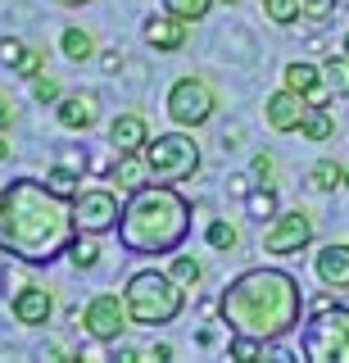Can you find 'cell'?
<instances>
[{
  "mask_svg": "<svg viewBox=\"0 0 349 363\" xmlns=\"http://www.w3.org/2000/svg\"><path fill=\"white\" fill-rule=\"evenodd\" d=\"M9 313H14L18 327H46L55 313V295L41 281H23L14 295H9Z\"/></svg>",
  "mask_w": 349,
  "mask_h": 363,
  "instance_id": "cell-11",
  "label": "cell"
},
{
  "mask_svg": "<svg viewBox=\"0 0 349 363\" xmlns=\"http://www.w3.org/2000/svg\"><path fill=\"white\" fill-rule=\"evenodd\" d=\"M190 41V23L186 18H177V14H150L145 18V45L150 50H164V55H173V50H182V45Z\"/></svg>",
  "mask_w": 349,
  "mask_h": 363,
  "instance_id": "cell-15",
  "label": "cell"
},
{
  "mask_svg": "<svg viewBox=\"0 0 349 363\" xmlns=\"http://www.w3.org/2000/svg\"><path fill=\"white\" fill-rule=\"evenodd\" d=\"M309 245H313V213L309 209H286L263 227V255H273V259H290Z\"/></svg>",
  "mask_w": 349,
  "mask_h": 363,
  "instance_id": "cell-8",
  "label": "cell"
},
{
  "mask_svg": "<svg viewBox=\"0 0 349 363\" xmlns=\"http://www.w3.org/2000/svg\"><path fill=\"white\" fill-rule=\"evenodd\" d=\"M9 128H14V105L0 96V132H9Z\"/></svg>",
  "mask_w": 349,
  "mask_h": 363,
  "instance_id": "cell-39",
  "label": "cell"
},
{
  "mask_svg": "<svg viewBox=\"0 0 349 363\" xmlns=\"http://www.w3.org/2000/svg\"><path fill=\"white\" fill-rule=\"evenodd\" d=\"M28 50H32V45H23L18 37H0V64H5V68H14V73L23 68Z\"/></svg>",
  "mask_w": 349,
  "mask_h": 363,
  "instance_id": "cell-31",
  "label": "cell"
},
{
  "mask_svg": "<svg viewBox=\"0 0 349 363\" xmlns=\"http://www.w3.org/2000/svg\"><path fill=\"white\" fill-rule=\"evenodd\" d=\"M273 173H277V159L268 155V150L250 159V177H254V182H273Z\"/></svg>",
  "mask_w": 349,
  "mask_h": 363,
  "instance_id": "cell-34",
  "label": "cell"
},
{
  "mask_svg": "<svg viewBox=\"0 0 349 363\" xmlns=\"http://www.w3.org/2000/svg\"><path fill=\"white\" fill-rule=\"evenodd\" d=\"M18 73H23L28 82H32V77H41V73H46V55H41V50H28V60H23Z\"/></svg>",
  "mask_w": 349,
  "mask_h": 363,
  "instance_id": "cell-35",
  "label": "cell"
},
{
  "mask_svg": "<svg viewBox=\"0 0 349 363\" xmlns=\"http://www.w3.org/2000/svg\"><path fill=\"white\" fill-rule=\"evenodd\" d=\"M132 327V313H127V300L122 295H96V300H86L82 309V332L100 340V345H114V340H122V332Z\"/></svg>",
  "mask_w": 349,
  "mask_h": 363,
  "instance_id": "cell-10",
  "label": "cell"
},
{
  "mask_svg": "<svg viewBox=\"0 0 349 363\" xmlns=\"http://www.w3.org/2000/svg\"><path fill=\"white\" fill-rule=\"evenodd\" d=\"M46 359H59V363H64V359H73V354H69L64 345H55V340H50V345H46Z\"/></svg>",
  "mask_w": 349,
  "mask_h": 363,
  "instance_id": "cell-40",
  "label": "cell"
},
{
  "mask_svg": "<svg viewBox=\"0 0 349 363\" xmlns=\"http://www.w3.org/2000/svg\"><path fill=\"white\" fill-rule=\"evenodd\" d=\"M96 118H100L96 91H69V96H59V105H55V123H59L64 132H86V128H96Z\"/></svg>",
  "mask_w": 349,
  "mask_h": 363,
  "instance_id": "cell-13",
  "label": "cell"
},
{
  "mask_svg": "<svg viewBox=\"0 0 349 363\" xmlns=\"http://www.w3.org/2000/svg\"><path fill=\"white\" fill-rule=\"evenodd\" d=\"M345 191H349V168H345Z\"/></svg>",
  "mask_w": 349,
  "mask_h": 363,
  "instance_id": "cell-45",
  "label": "cell"
},
{
  "mask_svg": "<svg viewBox=\"0 0 349 363\" xmlns=\"http://www.w3.org/2000/svg\"><path fill=\"white\" fill-rule=\"evenodd\" d=\"M168 272H173V281H177V286H186V291H195L200 277H205L200 259L195 255H182V250H173V255H168Z\"/></svg>",
  "mask_w": 349,
  "mask_h": 363,
  "instance_id": "cell-23",
  "label": "cell"
},
{
  "mask_svg": "<svg viewBox=\"0 0 349 363\" xmlns=\"http://www.w3.org/2000/svg\"><path fill=\"white\" fill-rule=\"evenodd\" d=\"M263 18L277 28H290L295 18H304V0H263Z\"/></svg>",
  "mask_w": 349,
  "mask_h": 363,
  "instance_id": "cell-29",
  "label": "cell"
},
{
  "mask_svg": "<svg viewBox=\"0 0 349 363\" xmlns=\"http://www.w3.org/2000/svg\"><path fill=\"white\" fill-rule=\"evenodd\" d=\"M218 5H236V0H218Z\"/></svg>",
  "mask_w": 349,
  "mask_h": 363,
  "instance_id": "cell-46",
  "label": "cell"
},
{
  "mask_svg": "<svg viewBox=\"0 0 349 363\" xmlns=\"http://www.w3.org/2000/svg\"><path fill=\"white\" fill-rule=\"evenodd\" d=\"M77 236L73 200H59L46 182L14 177L0 191V250L18 264H55Z\"/></svg>",
  "mask_w": 349,
  "mask_h": 363,
  "instance_id": "cell-1",
  "label": "cell"
},
{
  "mask_svg": "<svg viewBox=\"0 0 349 363\" xmlns=\"http://www.w3.org/2000/svg\"><path fill=\"white\" fill-rule=\"evenodd\" d=\"M59 50H64V60H73V64H86L96 55V37L86 28H64L59 32Z\"/></svg>",
  "mask_w": 349,
  "mask_h": 363,
  "instance_id": "cell-20",
  "label": "cell"
},
{
  "mask_svg": "<svg viewBox=\"0 0 349 363\" xmlns=\"http://www.w3.org/2000/svg\"><path fill=\"white\" fill-rule=\"evenodd\" d=\"M195 340H200V345H213V340H218V332H213V327H200Z\"/></svg>",
  "mask_w": 349,
  "mask_h": 363,
  "instance_id": "cell-41",
  "label": "cell"
},
{
  "mask_svg": "<svg viewBox=\"0 0 349 363\" xmlns=\"http://www.w3.org/2000/svg\"><path fill=\"white\" fill-rule=\"evenodd\" d=\"M73 218H77V232H91V236L114 232L122 218L118 191L114 186H82V196L73 200Z\"/></svg>",
  "mask_w": 349,
  "mask_h": 363,
  "instance_id": "cell-9",
  "label": "cell"
},
{
  "mask_svg": "<svg viewBox=\"0 0 349 363\" xmlns=\"http://www.w3.org/2000/svg\"><path fill=\"white\" fill-rule=\"evenodd\" d=\"M145 164H150V182H168V186L195 177V168H200V145L190 141V128L150 136V145H145Z\"/></svg>",
  "mask_w": 349,
  "mask_h": 363,
  "instance_id": "cell-6",
  "label": "cell"
},
{
  "mask_svg": "<svg viewBox=\"0 0 349 363\" xmlns=\"http://www.w3.org/2000/svg\"><path fill=\"white\" fill-rule=\"evenodd\" d=\"M122 300H127V313L137 327H168L186 304V286H177L173 272L159 268H141L127 277L122 286Z\"/></svg>",
  "mask_w": 349,
  "mask_h": 363,
  "instance_id": "cell-4",
  "label": "cell"
},
{
  "mask_svg": "<svg viewBox=\"0 0 349 363\" xmlns=\"http://www.w3.org/2000/svg\"><path fill=\"white\" fill-rule=\"evenodd\" d=\"M299 136L304 141H331L336 136V113L326 105H313L309 113H304V123H299Z\"/></svg>",
  "mask_w": 349,
  "mask_h": 363,
  "instance_id": "cell-21",
  "label": "cell"
},
{
  "mask_svg": "<svg viewBox=\"0 0 349 363\" xmlns=\"http://www.w3.org/2000/svg\"><path fill=\"white\" fill-rule=\"evenodd\" d=\"M141 363H173V345H145Z\"/></svg>",
  "mask_w": 349,
  "mask_h": 363,
  "instance_id": "cell-36",
  "label": "cell"
},
{
  "mask_svg": "<svg viewBox=\"0 0 349 363\" xmlns=\"http://www.w3.org/2000/svg\"><path fill=\"white\" fill-rule=\"evenodd\" d=\"M341 5H349V0H341Z\"/></svg>",
  "mask_w": 349,
  "mask_h": 363,
  "instance_id": "cell-47",
  "label": "cell"
},
{
  "mask_svg": "<svg viewBox=\"0 0 349 363\" xmlns=\"http://www.w3.org/2000/svg\"><path fill=\"white\" fill-rule=\"evenodd\" d=\"M322 82H326V91H331L336 100H345L349 96V55L341 50V55H331V60L322 64Z\"/></svg>",
  "mask_w": 349,
  "mask_h": 363,
  "instance_id": "cell-25",
  "label": "cell"
},
{
  "mask_svg": "<svg viewBox=\"0 0 349 363\" xmlns=\"http://www.w3.org/2000/svg\"><path fill=\"white\" fill-rule=\"evenodd\" d=\"M109 182H114L118 196H132V191L150 186V164H145V150L141 155H118L114 173H109Z\"/></svg>",
  "mask_w": 349,
  "mask_h": 363,
  "instance_id": "cell-17",
  "label": "cell"
},
{
  "mask_svg": "<svg viewBox=\"0 0 349 363\" xmlns=\"http://www.w3.org/2000/svg\"><path fill=\"white\" fill-rule=\"evenodd\" d=\"M268 345H273V340H258V336H231V340H227V359H236V363L268 359Z\"/></svg>",
  "mask_w": 349,
  "mask_h": 363,
  "instance_id": "cell-28",
  "label": "cell"
},
{
  "mask_svg": "<svg viewBox=\"0 0 349 363\" xmlns=\"http://www.w3.org/2000/svg\"><path fill=\"white\" fill-rule=\"evenodd\" d=\"M309 109H313L309 96H299V91H290V86H281L263 100V118H268L273 132H299V123H304Z\"/></svg>",
  "mask_w": 349,
  "mask_h": 363,
  "instance_id": "cell-12",
  "label": "cell"
},
{
  "mask_svg": "<svg viewBox=\"0 0 349 363\" xmlns=\"http://www.w3.org/2000/svg\"><path fill=\"white\" fill-rule=\"evenodd\" d=\"M304 295L286 268H245L218 295V318L231 336L286 340L299 327Z\"/></svg>",
  "mask_w": 349,
  "mask_h": 363,
  "instance_id": "cell-2",
  "label": "cell"
},
{
  "mask_svg": "<svg viewBox=\"0 0 349 363\" xmlns=\"http://www.w3.org/2000/svg\"><path fill=\"white\" fill-rule=\"evenodd\" d=\"M213 109H218V96L205 77H177L168 86V118L177 128H200V123L213 118Z\"/></svg>",
  "mask_w": 349,
  "mask_h": 363,
  "instance_id": "cell-7",
  "label": "cell"
},
{
  "mask_svg": "<svg viewBox=\"0 0 349 363\" xmlns=\"http://www.w3.org/2000/svg\"><path fill=\"white\" fill-rule=\"evenodd\" d=\"M341 50H345V55H349V32H345V45H341Z\"/></svg>",
  "mask_w": 349,
  "mask_h": 363,
  "instance_id": "cell-44",
  "label": "cell"
},
{
  "mask_svg": "<svg viewBox=\"0 0 349 363\" xmlns=\"http://www.w3.org/2000/svg\"><path fill=\"white\" fill-rule=\"evenodd\" d=\"M299 350L309 363H349V309L345 304L313 313L299 336Z\"/></svg>",
  "mask_w": 349,
  "mask_h": 363,
  "instance_id": "cell-5",
  "label": "cell"
},
{
  "mask_svg": "<svg viewBox=\"0 0 349 363\" xmlns=\"http://www.w3.org/2000/svg\"><path fill=\"white\" fill-rule=\"evenodd\" d=\"M245 213H250L254 223H273L277 218V191H273V182H258V186L245 196Z\"/></svg>",
  "mask_w": 349,
  "mask_h": 363,
  "instance_id": "cell-19",
  "label": "cell"
},
{
  "mask_svg": "<svg viewBox=\"0 0 349 363\" xmlns=\"http://www.w3.org/2000/svg\"><path fill=\"white\" fill-rule=\"evenodd\" d=\"M100 68H105L109 77H118V68H122V55H118V50H105V55H100Z\"/></svg>",
  "mask_w": 349,
  "mask_h": 363,
  "instance_id": "cell-38",
  "label": "cell"
},
{
  "mask_svg": "<svg viewBox=\"0 0 349 363\" xmlns=\"http://www.w3.org/2000/svg\"><path fill=\"white\" fill-rule=\"evenodd\" d=\"M309 186L322 191V196L341 191V186H345V164H336V159H318V164L309 168Z\"/></svg>",
  "mask_w": 349,
  "mask_h": 363,
  "instance_id": "cell-22",
  "label": "cell"
},
{
  "mask_svg": "<svg viewBox=\"0 0 349 363\" xmlns=\"http://www.w3.org/2000/svg\"><path fill=\"white\" fill-rule=\"evenodd\" d=\"M336 5H341V0H304V18H309V23H326L336 14Z\"/></svg>",
  "mask_w": 349,
  "mask_h": 363,
  "instance_id": "cell-33",
  "label": "cell"
},
{
  "mask_svg": "<svg viewBox=\"0 0 349 363\" xmlns=\"http://www.w3.org/2000/svg\"><path fill=\"white\" fill-rule=\"evenodd\" d=\"M46 186H50L59 200H77V196H82V173H77V168H69V164H55L50 173H46Z\"/></svg>",
  "mask_w": 349,
  "mask_h": 363,
  "instance_id": "cell-24",
  "label": "cell"
},
{
  "mask_svg": "<svg viewBox=\"0 0 349 363\" xmlns=\"http://www.w3.org/2000/svg\"><path fill=\"white\" fill-rule=\"evenodd\" d=\"M9 159V141H5V132H0V164Z\"/></svg>",
  "mask_w": 349,
  "mask_h": 363,
  "instance_id": "cell-42",
  "label": "cell"
},
{
  "mask_svg": "<svg viewBox=\"0 0 349 363\" xmlns=\"http://www.w3.org/2000/svg\"><path fill=\"white\" fill-rule=\"evenodd\" d=\"M59 164H69V168H77V173H86V168H91V159H86V150H64Z\"/></svg>",
  "mask_w": 349,
  "mask_h": 363,
  "instance_id": "cell-37",
  "label": "cell"
},
{
  "mask_svg": "<svg viewBox=\"0 0 349 363\" xmlns=\"http://www.w3.org/2000/svg\"><path fill=\"white\" fill-rule=\"evenodd\" d=\"M205 241H209V250H218V255H231V250L241 245V232H236V223H227V218H213L205 227Z\"/></svg>",
  "mask_w": 349,
  "mask_h": 363,
  "instance_id": "cell-27",
  "label": "cell"
},
{
  "mask_svg": "<svg viewBox=\"0 0 349 363\" xmlns=\"http://www.w3.org/2000/svg\"><path fill=\"white\" fill-rule=\"evenodd\" d=\"M213 5H218V0H164L168 14H177V18H186V23H200Z\"/></svg>",
  "mask_w": 349,
  "mask_h": 363,
  "instance_id": "cell-30",
  "label": "cell"
},
{
  "mask_svg": "<svg viewBox=\"0 0 349 363\" xmlns=\"http://www.w3.org/2000/svg\"><path fill=\"white\" fill-rule=\"evenodd\" d=\"M313 272H318L322 286L349 291V241H326L313 250Z\"/></svg>",
  "mask_w": 349,
  "mask_h": 363,
  "instance_id": "cell-14",
  "label": "cell"
},
{
  "mask_svg": "<svg viewBox=\"0 0 349 363\" xmlns=\"http://www.w3.org/2000/svg\"><path fill=\"white\" fill-rule=\"evenodd\" d=\"M69 264L77 268V272H86V268H96L100 264V241L91 232H77L73 236V245H69Z\"/></svg>",
  "mask_w": 349,
  "mask_h": 363,
  "instance_id": "cell-26",
  "label": "cell"
},
{
  "mask_svg": "<svg viewBox=\"0 0 349 363\" xmlns=\"http://www.w3.org/2000/svg\"><path fill=\"white\" fill-rule=\"evenodd\" d=\"M150 145V123L141 113H118L109 123V150L114 155H141Z\"/></svg>",
  "mask_w": 349,
  "mask_h": 363,
  "instance_id": "cell-16",
  "label": "cell"
},
{
  "mask_svg": "<svg viewBox=\"0 0 349 363\" xmlns=\"http://www.w3.org/2000/svg\"><path fill=\"white\" fill-rule=\"evenodd\" d=\"M190 200L168 182H150V186L132 191L122 200V218H118V241L132 255H173L186 245L190 236Z\"/></svg>",
  "mask_w": 349,
  "mask_h": 363,
  "instance_id": "cell-3",
  "label": "cell"
},
{
  "mask_svg": "<svg viewBox=\"0 0 349 363\" xmlns=\"http://www.w3.org/2000/svg\"><path fill=\"white\" fill-rule=\"evenodd\" d=\"M55 5H64V9H73V5H91V0H55Z\"/></svg>",
  "mask_w": 349,
  "mask_h": 363,
  "instance_id": "cell-43",
  "label": "cell"
},
{
  "mask_svg": "<svg viewBox=\"0 0 349 363\" xmlns=\"http://www.w3.org/2000/svg\"><path fill=\"white\" fill-rule=\"evenodd\" d=\"M281 86L299 91V96H313V91H322V64H309V60H290L281 68Z\"/></svg>",
  "mask_w": 349,
  "mask_h": 363,
  "instance_id": "cell-18",
  "label": "cell"
},
{
  "mask_svg": "<svg viewBox=\"0 0 349 363\" xmlns=\"http://www.w3.org/2000/svg\"><path fill=\"white\" fill-rule=\"evenodd\" d=\"M32 96H37V105H59L64 91H59V82H55V77L41 73V77H32Z\"/></svg>",
  "mask_w": 349,
  "mask_h": 363,
  "instance_id": "cell-32",
  "label": "cell"
}]
</instances>
